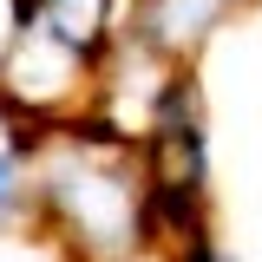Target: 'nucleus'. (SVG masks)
Segmentation results:
<instances>
[{
  "instance_id": "nucleus-1",
  "label": "nucleus",
  "mask_w": 262,
  "mask_h": 262,
  "mask_svg": "<svg viewBox=\"0 0 262 262\" xmlns=\"http://www.w3.org/2000/svg\"><path fill=\"white\" fill-rule=\"evenodd\" d=\"M118 33H125V0H39L33 20L0 53V72L33 59H53L59 79H98L105 59L118 53Z\"/></svg>"
},
{
  "instance_id": "nucleus-2",
  "label": "nucleus",
  "mask_w": 262,
  "mask_h": 262,
  "mask_svg": "<svg viewBox=\"0 0 262 262\" xmlns=\"http://www.w3.org/2000/svg\"><path fill=\"white\" fill-rule=\"evenodd\" d=\"M236 7L243 0H131L118 39L131 53H144L151 66H190Z\"/></svg>"
},
{
  "instance_id": "nucleus-3",
  "label": "nucleus",
  "mask_w": 262,
  "mask_h": 262,
  "mask_svg": "<svg viewBox=\"0 0 262 262\" xmlns=\"http://www.w3.org/2000/svg\"><path fill=\"white\" fill-rule=\"evenodd\" d=\"M46 118L53 112H39L0 85V229L33 216V151L46 138Z\"/></svg>"
},
{
  "instance_id": "nucleus-4",
  "label": "nucleus",
  "mask_w": 262,
  "mask_h": 262,
  "mask_svg": "<svg viewBox=\"0 0 262 262\" xmlns=\"http://www.w3.org/2000/svg\"><path fill=\"white\" fill-rule=\"evenodd\" d=\"M223 262H236V256H223Z\"/></svg>"
}]
</instances>
